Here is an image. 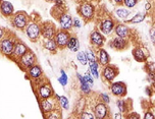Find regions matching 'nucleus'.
Listing matches in <instances>:
<instances>
[{"mask_svg":"<svg viewBox=\"0 0 155 119\" xmlns=\"http://www.w3.org/2000/svg\"><path fill=\"white\" fill-rule=\"evenodd\" d=\"M77 77H78V79H79V82H80V85H81V91H82V92L84 93L85 95H90L91 88L89 87V85L86 82L84 76H81L80 73H77Z\"/></svg>","mask_w":155,"mask_h":119,"instance_id":"nucleus-25","label":"nucleus"},{"mask_svg":"<svg viewBox=\"0 0 155 119\" xmlns=\"http://www.w3.org/2000/svg\"><path fill=\"white\" fill-rule=\"evenodd\" d=\"M82 27V21H80L78 18H73V27H77V29H80Z\"/></svg>","mask_w":155,"mask_h":119,"instance_id":"nucleus-40","label":"nucleus"},{"mask_svg":"<svg viewBox=\"0 0 155 119\" xmlns=\"http://www.w3.org/2000/svg\"><path fill=\"white\" fill-rule=\"evenodd\" d=\"M86 56H87L88 62H93V61H97V55L96 53H94V51L92 49H88L87 51H85Z\"/></svg>","mask_w":155,"mask_h":119,"instance_id":"nucleus-35","label":"nucleus"},{"mask_svg":"<svg viewBox=\"0 0 155 119\" xmlns=\"http://www.w3.org/2000/svg\"><path fill=\"white\" fill-rule=\"evenodd\" d=\"M108 45L110 48L114 49L116 51H123V50H126L129 47V41L127 40L126 38H120L116 36L115 38H112L111 40L109 41Z\"/></svg>","mask_w":155,"mask_h":119,"instance_id":"nucleus-15","label":"nucleus"},{"mask_svg":"<svg viewBox=\"0 0 155 119\" xmlns=\"http://www.w3.org/2000/svg\"><path fill=\"white\" fill-rule=\"evenodd\" d=\"M58 104H59L60 108H62L63 110L70 109V102H68V99L65 96H59V98H58Z\"/></svg>","mask_w":155,"mask_h":119,"instance_id":"nucleus-31","label":"nucleus"},{"mask_svg":"<svg viewBox=\"0 0 155 119\" xmlns=\"http://www.w3.org/2000/svg\"><path fill=\"white\" fill-rule=\"evenodd\" d=\"M18 38L12 33H6L3 36V38L0 41V52L6 57H9L12 53L13 47H15L16 41Z\"/></svg>","mask_w":155,"mask_h":119,"instance_id":"nucleus-2","label":"nucleus"},{"mask_svg":"<svg viewBox=\"0 0 155 119\" xmlns=\"http://www.w3.org/2000/svg\"><path fill=\"white\" fill-rule=\"evenodd\" d=\"M81 1H89V0H81Z\"/></svg>","mask_w":155,"mask_h":119,"instance_id":"nucleus-53","label":"nucleus"},{"mask_svg":"<svg viewBox=\"0 0 155 119\" xmlns=\"http://www.w3.org/2000/svg\"><path fill=\"white\" fill-rule=\"evenodd\" d=\"M124 117H126V118H140V115L138 114V113H136V112H131V114L124 116Z\"/></svg>","mask_w":155,"mask_h":119,"instance_id":"nucleus-47","label":"nucleus"},{"mask_svg":"<svg viewBox=\"0 0 155 119\" xmlns=\"http://www.w3.org/2000/svg\"><path fill=\"white\" fill-rule=\"evenodd\" d=\"M123 3L128 8H134L136 4L138 3V0H124Z\"/></svg>","mask_w":155,"mask_h":119,"instance_id":"nucleus-38","label":"nucleus"},{"mask_svg":"<svg viewBox=\"0 0 155 119\" xmlns=\"http://www.w3.org/2000/svg\"><path fill=\"white\" fill-rule=\"evenodd\" d=\"M25 32L32 42H37L41 38V24L30 19L29 24H27L26 29H25Z\"/></svg>","mask_w":155,"mask_h":119,"instance_id":"nucleus-5","label":"nucleus"},{"mask_svg":"<svg viewBox=\"0 0 155 119\" xmlns=\"http://www.w3.org/2000/svg\"><path fill=\"white\" fill-rule=\"evenodd\" d=\"M16 63L23 70H27L28 68H30L31 66L37 63V56L31 49H29L23 56L19 58Z\"/></svg>","mask_w":155,"mask_h":119,"instance_id":"nucleus-6","label":"nucleus"},{"mask_svg":"<svg viewBox=\"0 0 155 119\" xmlns=\"http://www.w3.org/2000/svg\"><path fill=\"white\" fill-rule=\"evenodd\" d=\"M145 69H146V72L147 73H154L155 71V63L154 62H147L146 61L145 64Z\"/></svg>","mask_w":155,"mask_h":119,"instance_id":"nucleus-36","label":"nucleus"},{"mask_svg":"<svg viewBox=\"0 0 155 119\" xmlns=\"http://www.w3.org/2000/svg\"><path fill=\"white\" fill-rule=\"evenodd\" d=\"M97 61H98L99 65L101 66H105L107 64L110 63V56L105 49L101 48H98V52H97Z\"/></svg>","mask_w":155,"mask_h":119,"instance_id":"nucleus-20","label":"nucleus"},{"mask_svg":"<svg viewBox=\"0 0 155 119\" xmlns=\"http://www.w3.org/2000/svg\"><path fill=\"white\" fill-rule=\"evenodd\" d=\"M77 59L78 61L81 63L82 65H86L88 63V59H87V56H86V53L85 51H78V54H77Z\"/></svg>","mask_w":155,"mask_h":119,"instance_id":"nucleus-32","label":"nucleus"},{"mask_svg":"<svg viewBox=\"0 0 155 119\" xmlns=\"http://www.w3.org/2000/svg\"><path fill=\"white\" fill-rule=\"evenodd\" d=\"M120 73V69L116 65H111V64H107L103 66L101 71V76L105 82H112L114 81V79L118 76Z\"/></svg>","mask_w":155,"mask_h":119,"instance_id":"nucleus-7","label":"nucleus"},{"mask_svg":"<svg viewBox=\"0 0 155 119\" xmlns=\"http://www.w3.org/2000/svg\"><path fill=\"white\" fill-rule=\"evenodd\" d=\"M70 37H71V34L68 31H65V30H62V29L57 30L53 39H54L55 42H56V45L58 47V49H64L65 48Z\"/></svg>","mask_w":155,"mask_h":119,"instance_id":"nucleus-9","label":"nucleus"},{"mask_svg":"<svg viewBox=\"0 0 155 119\" xmlns=\"http://www.w3.org/2000/svg\"><path fill=\"white\" fill-rule=\"evenodd\" d=\"M27 74L30 79L34 81V79H37L39 77L43 76V69L40 65L36 63V64L27 69Z\"/></svg>","mask_w":155,"mask_h":119,"instance_id":"nucleus-19","label":"nucleus"},{"mask_svg":"<svg viewBox=\"0 0 155 119\" xmlns=\"http://www.w3.org/2000/svg\"><path fill=\"white\" fill-rule=\"evenodd\" d=\"M146 16L147 14L146 13H143V12H138L137 14H135L131 19H129V21H127L126 23L128 24H140V23H143L144 21H145Z\"/></svg>","mask_w":155,"mask_h":119,"instance_id":"nucleus-28","label":"nucleus"},{"mask_svg":"<svg viewBox=\"0 0 155 119\" xmlns=\"http://www.w3.org/2000/svg\"><path fill=\"white\" fill-rule=\"evenodd\" d=\"M1 1H2V0H0V3H1Z\"/></svg>","mask_w":155,"mask_h":119,"instance_id":"nucleus-54","label":"nucleus"},{"mask_svg":"<svg viewBox=\"0 0 155 119\" xmlns=\"http://www.w3.org/2000/svg\"><path fill=\"white\" fill-rule=\"evenodd\" d=\"M145 11H149V10L151 9V4L149 3V2H147V3H145Z\"/></svg>","mask_w":155,"mask_h":119,"instance_id":"nucleus-48","label":"nucleus"},{"mask_svg":"<svg viewBox=\"0 0 155 119\" xmlns=\"http://www.w3.org/2000/svg\"><path fill=\"white\" fill-rule=\"evenodd\" d=\"M46 2H49V3H52V2H55L56 0H45Z\"/></svg>","mask_w":155,"mask_h":119,"instance_id":"nucleus-52","label":"nucleus"},{"mask_svg":"<svg viewBox=\"0 0 155 119\" xmlns=\"http://www.w3.org/2000/svg\"><path fill=\"white\" fill-rule=\"evenodd\" d=\"M109 88L112 95L117 97V98H124L127 96V93H128L127 85L123 82H112Z\"/></svg>","mask_w":155,"mask_h":119,"instance_id":"nucleus-11","label":"nucleus"},{"mask_svg":"<svg viewBox=\"0 0 155 119\" xmlns=\"http://www.w3.org/2000/svg\"><path fill=\"white\" fill-rule=\"evenodd\" d=\"M77 11L85 21H90L95 15V6L89 1H83L78 6Z\"/></svg>","mask_w":155,"mask_h":119,"instance_id":"nucleus-4","label":"nucleus"},{"mask_svg":"<svg viewBox=\"0 0 155 119\" xmlns=\"http://www.w3.org/2000/svg\"><path fill=\"white\" fill-rule=\"evenodd\" d=\"M66 48L68 49V50L73 51V52H78L80 49V43H79V40H78V38L76 36H71L70 39H68V42L66 44Z\"/></svg>","mask_w":155,"mask_h":119,"instance_id":"nucleus-23","label":"nucleus"},{"mask_svg":"<svg viewBox=\"0 0 155 119\" xmlns=\"http://www.w3.org/2000/svg\"><path fill=\"white\" fill-rule=\"evenodd\" d=\"M34 84L36 87V94L40 100L48 99L54 96L53 88H52L51 85L46 81V79L45 81H42V76H41L37 79H34Z\"/></svg>","mask_w":155,"mask_h":119,"instance_id":"nucleus-1","label":"nucleus"},{"mask_svg":"<svg viewBox=\"0 0 155 119\" xmlns=\"http://www.w3.org/2000/svg\"><path fill=\"white\" fill-rule=\"evenodd\" d=\"M56 31H57L56 27L51 21L41 23V36L44 39H52L54 37Z\"/></svg>","mask_w":155,"mask_h":119,"instance_id":"nucleus-12","label":"nucleus"},{"mask_svg":"<svg viewBox=\"0 0 155 119\" xmlns=\"http://www.w3.org/2000/svg\"><path fill=\"white\" fill-rule=\"evenodd\" d=\"M90 42L93 46L97 47V48H101L105 44V37L100 31H93L90 35Z\"/></svg>","mask_w":155,"mask_h":119,"instance_id":"nucleus-16","label":"nucleus"},{"mask_svg":"<svg viewBox=\"0 0 155 119\" xmlns=\"http://www.w3.org/2000/svg\"><path fill=\"white\" fill-rule=\"evenodd\" d=\"M44 117L48 118V119H57V118H61L62 114H61V109H60V106L56 107L55 109L51 110L50 112L44 114Z\"/></svg>","mask_w":155,"mask_h":119,"instance_id":"nucleus-29","label":"nucleus"},{"mask_svg":"<svg viewBox=\"0 0 155 119\" xmlns=\"http://www.w3.org/2000/svg\"><path fill=\"white\" fill-rule=\"evenodd\" d=\"M43 46L47 51L51 52V53H56V51L58 50L56 42L54 41L53 38L52 39H45V42H44Z\"/></svg>","mask_w":155,"mask_h":119,"instance_id":"nucleus-24","label":"nucleus"},{"mask_svg":"<svg viewBox=\"0 0 155 119\" xmlns=\"http://www.w3.org/2000/svg\"><path fill=\"white\" fill-rule=\"evenodd\" d=\"M30 19H31V18L26 11H18L13 13L12 16L10 18V23H12V26L13 27L21 30V31H25Z\"/></svg>","mask_w":155,"mask_h":119,"instance_id":"nucleus-3","label":"nucleus"},{"mask_svg":"<svg viewBox=\"0 0 155 119\" xmlns=\"http://www.w3.org/2000/svg\"><path fill=\"white\" fill-rule=\"evenodd\" d=\"M59 106L58 104V101L55 97H51V98L48 99H43V100L40 101V107L41 110H42L43 114H46V113L50 112L51 110L55 109L56 107Z\"/></svg>","mask_w":155,"mask_h":119,"instance_id":"nucleus-14","label":"nucleus"},{"mask_svg":"<svg viewBox=\"0 0 155 119\" xmlns=\"http://www.w3.org/2000/svg\"><path fill=\"white\" fill-rule=\"evenodd\" d=\"M100 98H101L102 102H104V103H106V104H109V103H110L109 96L107 95L106 93H102V94H100Z\"/></svg>","mask_w":155,"mask_h":119,"instance_id":"nucleus-41","label":"nucleus"},{"mask_svg":"<svg viewBox=\"0 0 155 119\" xmlns=\"http://www.w3.org/2000/svg\"><path fill=\"white\" fill-rule=\"evenodd\" d=\"M5 35V31L2 27H0V41H1V39L3 38V36Z\"/></svg>","mask_w":155,"mask_h":119,"instance_id":"nucleus-49","label":"nucleus"},{"mask_svg":"<svg viewBox=\"0 0 155 119\" xmlns=\"http://www.w3.org/2000/svg\"><path fill=\"white\" fill-rule=\"evenodd\" d=\"M115 26V21L114 19L111 18H105L99 23V31L105 36H108L109 34H111V32L113 31Z\"/></svg>","mask_w":155,"mask_h":119,"instance_id":"nucleus-13","label":"nucleus"},{"mask_svg":"<svg viewBox=\"0 0 155 119\" xmlns=\"http://www.w3.org/2000/svg\"><path fill=\"white\" fill-rule=\"evenodd\" d=\"M86 107V99L85 98H81L79 101H78V103L76 105V110H77V113H81L84 111Z\"/></svg>","mask_w":155,"mask_h":119,"instance_id":"nucleus-33","label":"nucleus"},{"mask_svg":"<svg viewBox=\"0 0 155 119\" xmlns=\"http://www.w3.org/2000/svg\"><path fill=\"white\" fill-rule=\"evenodd\" d=\"M145 93L148 97H152L153 95V91H152V87H146L145 88Z\"/></svg>","mask_w":155,"mask_h":119,"instance_id":"nucleus-46","label":"nucleus"},{"mask_svg":"<svg viewBox=\"0 0 155 119\" xmlns=\"http://www.w3.org/2000/svg\"><path fill=\"white\" fill-rule=\"evenodd\" d=\"M29 47L27 46V44L26 43H24L23 41H21L18 39V41H16V43H15V47H13V50H12V55L9 56V58L12 60H13V61H15V62H18V60L21 58L23 55L26 53V52L29 50Z\"/></svg>","mask_w":155,"mask_h":119,"instance_id":"nucleus-8","label":"nucleus"},{"mask_svg":"<svg viewBox=\"0 0 155 119\" xmlns=\"http://www.w3.org/2000/svg\"><path fill=\"white\" fill-rule=\"evenodd\" d=\"M128 103H129V101L124 100L123 98L118 99V100L116 101V107H117L118 111H120L121 114H124V113H129L130 104Z\"/></svg>","mask_w":155,"mask_h":119,"instance_id":"nucleus-26","label":"nucleus"},{"mask_svg":"<svg viewBox=\"0 0 155 119\" xmlns=\"http://www.w3.org/2000/svg\"><path fill=\"white\" fill-rule=\"evenodd\" d=\"M154 79H155V74L154 73H147V79L152 85H154Z\"/></svg>","mask_w":155,"mask_h":119,"instance_id":"nucleus-43","label":"nucleus"},{"mask_svg":"<svg viewBox=\"0 0 155 119\" xmlns=\"http://www.w3.org/2000/svg\"><path fill=\"white\" fill-rule=\"evenodd\" d=\"M84 76L86 82H87V84L89 85V87L90 88H93V85H94V79H93V76H91V73L90 72H87V73L85 74V76Z\"/></svg>","mask_w":155,"mask_h":119,"instance_id":"nucleus-37","label":"nucleus"},{"mask_svg":"<svg viewBox=\"0 0 155 119\" xmlns=\"http://www.w3.org/2000/svg\"><path fill=\"white\" fill-rule=\"evenodd\" d=\"M0 13L5 18H12V14L15 13L13 5L10 2L2 0L1 3H0Z\"/></svg>","mask_w":155,"mask_h":119,"instance_id":"nucleus-18","label":"nucleus"},{"mask_svg":"<svg viewBox=\"0 0 155 119\" xmlns=\"http://www.w3.org/2000/svg\"><path fill=\"white\" fill-rule=\"evenodd\" d=\"M114 3L116 4H118V5H120V4H123V2H124V0H112Z\"/></svg>","mask_w":155,"mask_h":119,"instance_id":"nucleus-50","label":"nucleus"},{"mask_svg":"<svg viewBox=\"0 0 155 119\" xmlns=\"http://www.w3.org/2000/svg\"><path fill=\"white\" fill-rule=\"evenodd\" d=\"M93 113L96 119H104L109 117V109L106 103L104 102H97L93 107Z\"/></svg>","mask_w":155,"mask_h":119,"instance_id":"nucleus-10","label":"nucleus"},{"mask_svg":"<svg viewBox=\"0 0 155 119\" xmlns=\"http://www.w3.org/2000/svg\"><path fill=\"white\" fill-rule=\"evenodd\" d=\"M143 118L144 119H154L155 115L151 111H146L145 114H144V116H143Z\"/></svg>","mask_w":155,"mask_h":119,"instance_id":"nucleus-42","label":"nucleus"},{"mask_svg":"<svg viewBox=\"0 0 155 119\" xmlns=\"http://www.w3.org/2000/svg\"><path fill=\"white\" fill-rule=\"evenodd\" d=\"M155 30L154 27H151L150 29V38H151V41H152V44H155Z\"/></svg>","mask_w":155,"mask_h":119,"instance_id":"nucleus-45","label":"nucleus"},{"mask_svg":"<svg viewBox=\"0 0 155 119\" xmlns=\"http://www.w3.org/2000/svg\"><path fill=\"white\" fill-rule=\"evenodd\" d=\"M80 118H83V119H90V118H92V119H94L95 118V116H94V114H92L91 112H88V111H83L81 114H80V116H79Z\"/></svg>","mask_w":155,"mask_h":119,"instance_id":"nucleus-39","label":"nucleus"},{"mask_svg":"<svg viewBox=\"0 0 155 119\" xmlns=\"http://www.w3.org/2000/svg\"><path fill=\"white\" fill-rule=\"evenodd\" d=\"M89 63V72L91 73L94 79H98L100 76L99 74V63L98 61H93V62H88Z\"/></svg>","mask_w":155,"mask_h":119,"instance_id":"nucleus-27","label":"nucleus"},{"mask_svg":"<svg viewBox=\"0 0 155 119\" xmlns=\"http://www.w3.org/2000/svg\"><path fill=\"white\" fill-rule=\"evenodd\" d=\"M54 3H55L54 6H56V7H62V8H65L64 1H63V0H56V1H55Z\"/></svg>","mask_w":155,"mask_h":119,"instance_id":"nucleus-44","label":"nucleus"},{"mask_svg":"<svg viewBox=\"0 0 155 119\" xmlns=\"http://www.w3.org/2000/svg\"><path fill=\"white\" fill-rule=\"evenodd\" d=\"M57 21H59L60 29L65 30V31H70L73 27V18L66 12H63L59 18H57Z\"/></svg>","mask_w":155,"mask_h":119,"instance_id":"nucleus-17","label":"nucleus"},{"mask_svg":"<svg viewBox=\"0 0 155 119\" xmlns=\"http://www.w3.org/2000/svg\"><path fill=\"white\" fill-rule=\"evenodd\" d=\"M60 74H61V76L58 77V82H59L62 87H65V85H68V76H66V73L64 72V70H63V69L60 70Z\"/></svg>","mask_w":155,"mask_h":119,"instance_id":"nucleus-34","label":"nucleus"},{"mask_svg":"<svg viewBox=\"0 0 155 119\" xmlns=\"http://www.w3.org/2000/svg\"><path fill=\"white\" fill-rule=\"evenodd\" d=\"M133 57L137 62H146L149 57V54L143 50L141 47H136V48L133 49Z\"/></svg>","mask_w":155,"mask_h":119,"instance_id":"nucleus-22","label":"nucleus"},{"mask_svg":"<svg viewBox=\"0 0 155 119\" xmlns=\"http://www.w3.org/2000/svg\"><path fill=\"white\" fill-rule=\"evenodd\" d=\"M131 14V11L126 8H118L115 10V15L120 19H127Z\"/></svg>","mask_w":155,"mask_h":119,"instance_id":"nucleus-30","label":"nucleus"},{"mask_svg":"<svg viewBox=\"0 0 155 119\" xmlns=\"http://www.w3.org/2000/svg\"><path fill=\"white\" fill-rule=\"evenodd\" d=\"M123 117H124V116L121 114V113L120 112V113H117V114H115L114 115V118H123Z\"/></svg>","mask_w":155,"mask_h":119,"instance_id":"nucleus-51","label":"nucleus"},{"mask_svg":"<svg viewBox=\"0 0 155 119\" xmlns=\"http://www.w3.org/2000/svg\"><path fill=\"white\" fill-rule=\"evenodd\" d=\"M114 33L117 37L120 38H128L131 35V30L128 26H126L124 24H115L114 26Z\"/></svg>","mask_w":155,"mask_h":119,"instance_id":"nucleus-21","label":"nucleus"}]
</instances>
